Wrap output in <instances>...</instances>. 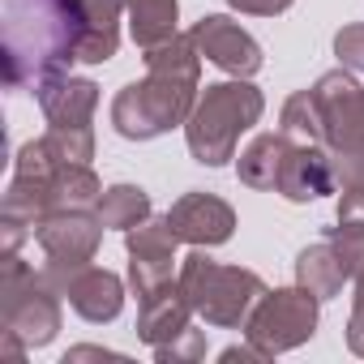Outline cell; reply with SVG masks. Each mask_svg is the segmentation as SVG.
I'll return each instance as SVG.
<instances>
[{"mask_svg": "<svg viewBox=\"0 0 364 364\" xmlns=\"http://www.w3.org/2000/svg\"><path fill=\"white\" fill-rule=\"evenodd\" d=\"M202 52L193 35H171L146 52V82H129L112 103V124L129 141H150L176 124H189L198 107Z\"/></svg>", "mask_w": 364, "mask_h": 364, "instance_id": "1", "label": "cell"}, {"mask_svg": "<svg viewBox=\"0 0 364 364\" xmlns=\"http://www.w3.org/2000/svg\"><path fill=\"white\" fill-rule=\"evenodd\" d=\"M219 360H223V364H236V360H270V355H266V351H257V347L249 343V347H228Z\"/></svg>", "mask_w": 364, "mask_h": 364, "instance_id": "29", "label": "cell"}, {"mask_svg": "<svg viewBox=\"0 0 364 364\" xmlns=\"http://www.w3.org/2000/svg\"><path fill=\"white\" fill-rule=\"evenodd\" d=\"M193 304H189V296L180 291V283H167V287H159L154 296H146V300H137V338L154 351V347H167L176 334H185L193 321Z\"/></svg>", "mask_w": 364, "mask_h": 364, "instance_id": "13", "label": "cell"}, {"mask_svg": "<svg viewBox=\"0 0 364 364\" xmlns=\"http://www.w3.org/2000/svg\"><path fill=\"white\" fill-rule=\"evenodd\" d=\"M176 283H180V291L189 296L193 313H202L210 326H223V330H240L249 321L253 304L266 296V283L253 270H245V266H219L202 249L180 262Z\"/></svg>", "mask_w": 364, "mask_h": 364, "instance_id": "4", "label": "cell"}, {"mask_svg": "<svg viewBox=\"0 0 364 364\" xmlns=\"http://www.w3.org/2000/svg\"><path fill=\"white\" fill-rule=\"evenodd\" d=\"M5 82L39 86L82 60L86 14L82 0H5Z\"/></svg>", "mask_w": 364, "mask_h": 364, "instance_id": "2", "label": "cell"}, {"mask_svg": "<svg viewBox=\"0 0 364 364\" xmlns=\"http://www.w3.org/2000/svg\"><path fill=\"white\" fill-rule=\"evenodd\" d=\"M334 56L343 60V69L364 73V22H351L334 35Z\"/></svg>", "mask_w": 364, "mask_h": 364, "instance_id": "26", "label": "cell"}, {"mask_svg": "<svg viewBox=\"0 0 364 364\" xmlns=\"http://www.w3.org/2000/svg\"><path fill=\"white\" fill-rule=\"evenodd\" d=\"M43 180H48V206H52V215L56 210H95L99 198H103L99 176L86 163H56Z\"/></svg>", "mask_w": 364, "mask_h": 364, "instance_id": "16", "label": "cell"}, {"mask_svg": "<svg viewBox=\"0 0 364 364\" xmlns=\"http://www.w3.org/2000/svg\"><path fill=\"white\" fill-rule=\"evenodd\" d=\"M330 245H334L343 270L355 279L364 270V193L338 198V228H330Z\"/></svg>", "mask_w": 364, "mask_h": 364, "instance_id": "19", "label": "cell"}, {"mask_svg": "<svg viewBox=\"0 0 364 364\" xmlns=\"http://www.w3.org/2000/svg\"><path fill=\"white\" fill-rule=\"evenodd\" d=\"M313 330H317V296L300 283L283 287V291H266L245 321L249 343L266 355H279V351L309 343Z\"/></svg>", "mask_w": 364, "mask_h": 364, "instance_id": "8", "label": "cell"}, {"mask_svg": "<svg viewBox=\"0 0 364 364\" xmlns=\"http://www.w3.org/2000/svg\"><path fill=\"white\" fill-rule=\"evenodd\" d=\"M65 296H69L73 313L86 317V321H116L120 309H124V283L112 270H99V266H82L69 279Z\"/></svg>", "mask_w": 364, "mask_h": 364, "instance_id": "15", "label": "cell"}, {"mask_svg": "<svg viewBox=\"0 0 364 364\" xmlns=\"http://www.w3.org/2000/svg\"><path fill=\"white\" fill-rule=\"evenodd\" d=\"M189 35H193L198 52H202L210 65H219L223 73H232V77H253V73L262 69V48H257V39H253L240 22H232V18H223V14L202 18Z\"/></svg>", "mask_w": 364, "mask_h": 364, "instance_id": "11", "label": "cell"}, {"mask_svg": "<svg viewBox=\"0 0 364 364\" xmlns=\"http://www.w3.org/2000/svg\"><path fill=\"white\" fill-rule=\"evenodd\" d=\"M287 202H313L321 193H330V154L313 141H291L283 171H279V185H274Z\"/></svg>", "mask_w": 364, "mask_h": 364, "instance_id": "14", "label": "cell"}, {"mask_svg": "<svg viewBox=\"0 0 364 364\" xmlns=\"http://www.w3.org/2000/svg\"><path fill=\"white\" fill-rule=\"evenodd\" d=\"M287 150H291V141H287L283 133H262V137H253L249 150L240 154V185H249V189H274Z\"/></svg>", "mask_w": 364, "mask_h": 364, "instance_id": "20", "label": "cell"}, {"mask_svg": "<svg viewBox=\"0 0 364 364\" xmlns=\"http://www.w3.org/2000/svg\"><path fill=\"white\" fill-rule=\"evenodd\" d=\"M347 347L355 355H364V270L355 274V304H351V321H347Z\"/></svg>", "mask_w": 364, "mask_h": 364, "instance_id": "27", "label": "cell"}, {"mask_svg": "<svg viewBox=\"0 0 364 364\" xmlns=\"http://www.w3.org/2000/svg\"><path fill=\"white\" fill-rule=\"evenodd\" d=\"M206 355V334L202 330H185V334H176L167 347H154V360H163V364H180V360H202Z\"/></svg>", "mask_w": 364, "mask_h": 364, "instance_id": "25", "label": "cell"}, {"mask_svg": "<svg viewBox=\"0 0 364 364\" xmlns=\"http://www.w3.org/2000/svg\"><path fill=\"white\" fill-rule=\"evenodd\" d=\"M262 107H266L262 90L249 86L245 77L206 86L185 124L193 159L206 167H223L228 159H236V141H240V133H249L262 120Z\"/></svg>", "mask_w": 364, "mask_h": 364, "instance_id": "3", "label": "cell"}, {"mask_svg": "<svg viewBox=\"0 0 364 364\" xmlns=\"http://www.w3.org/2000/svg\"><path fill=\"white\" fill-rule=\"evenodd\" d=\"M279 133L287 141H313L321 146L326 141V124H321V107H317V95L313 90H296L287 103H283V116H279Z\"/></svg>", "mask_w": 364, "mask_h": 364, "instance_id": "23", "label": "cell"}, {"mask_svg": "<svg viewBox=\"0 0 364 364\" xmlns=\"http://www.w3.org/2000/svg\"><path fill=\"white\" fill-rule=\"evenodd\" d=\"M95 215H99V223H103V228L133 232L137 223H146V219H150V198H146L137 185H112V189H103V198H99Z\"/></svg>", "mask_w": 364, "mask_h": 364, "instance_id": "22", "label": "cell"}, {"mask_svg": "<svg viewBox=\"0 0 364 364\" xmlns=\"http://www.w3.org/2000/svg\"><path fill=\"white\" fill-rule=\"evenodd\" d=\"M232 9L240 14H257V18H274V14H287L291 9V0H228Z\"/></svg>", "mask_w": 364, "mask_h": 364, "instance_id": "28", "label": "cell"}, {"mask_svg": "<svg viewBox=\"0 0 364 364\" xmlns=\"http://www.w3.org/2000/svg\"><path fill=\"white\" fill-rule=\"evenodd\" d=\"M129 9V31H133V43L141 52L167 43L176 35V0H124Z\"/></svg>", "mask_w": 364, "mask_h": 364, "instance_id": "21", "label": "cell"}, {"mask_svg": "<svg viewBox=\"0 0 364 364\" xmlns=\"http://www.w3.org/2000/svg\"><path fill=\"white\" fill-rule=\"evenodd\" d=\"M35 240H39V249H43V266H39V279L56 291V296H65V287H69V279L82 270V266H90V257L99 253V240H103V223H99V215H86V210H56V215H48L39 228H35Z\"/></svg>", "mask_w": 364, "mask_h": 364, "instance_id": "7", "label": "cell"}, {"mask_svg": "<svg viewBox=\"0 0 364 364\" xmlns=\"http://www.w3.org/2000/svg\"><path fill=\"white\" fill-rule=\"evenodd\" d=\"M176 232L167 219H146L133 232H124V249H129V279L137 300L154 296L159 287L171 283V262H176Z\"/></svg>", "mask_w": 364, "mask_h": 364, "instance_id": "9", "label": "cell"}, {"mask_svg": "<svg viewBox=\"0 0 364 364\" xmlns=\"http://www.w3.org/2000/svg\"><path fill=\"white\" fill-rule=\"evenodd\" d=\"M330 185L338 193H364V146L330 154Z\"/></svg>", "mask_w": 364, "mask_h": 364, "instance_id": "24", "label": "cell"}, {"mask_svg": "<svg viewBox=\"0 0 364 364\" xmlns=\"http://www.w3.org/2000/svg\"><path fill=\"white\" fill-rule=\"evenodd\" d=\"M120 9H124V0H82V14H86L82 60L86 65H103V60L116 56V48H120Z\"/></svg>", "mask_w": 364, "mask_h": 364, "instance_id": "17", "label": "cell"}, {"mask_svg": "<svg viewBox=\"0 0 364 364\" xmlns=\"http://www.w3.org/2000/svg\"><path fill=\"white\" fill-rule=\"evenodd\" d=\"M317 107H321V124H326V141L330 150H351V146H364V86L334 69L326 73L317 86Z\"/></svg>", "mask_w": 364, "mask_h": 364, "instance_id": "10", "label": "cell"}, {"mask_svg": "<svg viewBox=\"0 0 364 364\" xmlns=\"http://www.w3.org/2000/svg\"><path fill=\"white\" fill-rule=\"evenodd\" d=\"M0 330L18 334L26 347H43L60 330V304L56 291L39 279L35 266H26L18 253L0 257Z\"/></svg>", "mask_w": 364, "mask_h": 364, "instance_id": "5", "label": "cell"}, {"mask_svg": "<svg viewBox=\"0 0 364 364\" xmlns=\"http://www.w3.org/2000/svg\"><path fill=\"white\" fill-rule=\"evenodd\" d=\"M167 223H171V232L185 240V245L210 249V245L232 240V232H236V210H232L223 198H215V193H185V198L167 210Z\"/></svg>", "mask_w": 364, "mask_h": 364, "instance_id": "12", "label": "cell"}, {"mask_svg": "<svg viewBox=\"0 0 364 364\" xmlns=\"http://www.w3.org/2000/svg\"><path fill=\"white\" fill-rule=\"evenodd\" d=\"M347 279H351V274L343 270V262H338V253H334V245H330V240L309 245V249L296 257V283H300V287H309L317 300L338 296Z\"/></svg>", "mask_w": 364, "mask_h": 364, "instance_id": "18", "label": "cell"}, {"mask_svg": "<svg viewBox=\"0 0 364 364\" xmlns=\"http://www.w3.org/2000/svg\"><path fill=\"white\" fill-rule=\"evenodd\" d=\"M39 95V107L48 116V146L65 159V163H86L95 154V129H90V116L99 107V86L86 82V77H69V73H56L48 82L35 86Z\"/></svg>", "mask_w": 364, "mask_h": 364, "instance_id": "6", "label": "cell"}]
</instances>
